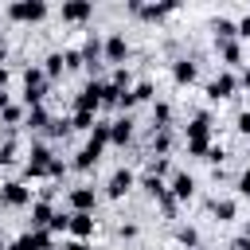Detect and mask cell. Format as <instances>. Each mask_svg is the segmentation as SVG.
Wrapping results in <instances>:
<instances>
[{"mask_svg": "<svg viewBox=\"0 0 250 250\" xmlns=\"http://www.w3.org/2000/svg\"><path fill=\"white\" fill-rule=\"evenodd\" d=\"M207 148H211V113L199 109L188 121V152L191 156H207Z\"/></svg>", "mask_w": 250, "mask_h": 250, "instance_id": "6da1fadb", "label": "cell"}, {"mask_svg": "<svg viewBox=\"0 0 250 250\" xmlns=\"http://www.w3.org/2000/svg\"><path fill=\"white\" fill-rule=\"evenodd\" d=\"M47 86H51V78L43 74V66H27L23 70V105L27 109H35V105H43V98H47Z\"/></svg>", "mask_w": 250, "mask_h": 250, "instance_id": "7a4b0ae2", "label": "cell"}, {"mask_svg": "<svg viewBox=\"0 0 250 250\" xmlns=\"http://www.w3.org/2000/svg\"><path fill=\"white\" fill-rule=\"evenodd\" d=\"M51 160H55L51 145H43V141H31V152H27V164H23V180H39V176H47Z\"/></svg>", "mask_w": 250, "mask_h": 250, "instance_id": "3957f363", "label": "cell"}, {"mask_svg": "<svg viewBox=\"0 0 250 250\" xmlns=\"http://www.w3.org/2000/svg\"><path fill=\"white\" fill-rule=\"evenodd\" d=\"M47 16V4L43 0H12L8 4V20H20V23H35Z\"/></svg>", "mask_w": 250, "mask_h": 250, "instance_id": "277c9868", "label": "cell"}, {"mask_svg": "<svg viewBox=\"0 0 250 250\" xmlns=\"http://www.w3.org/2000/svg\"><path fill=\"white\" fill-rule=\"evenodd\" d=\"M102 94H105V82H86L82 94L74 98V113H98L102 109Z\"/></svg>", "mask_w": 250, "mask_h": 250, "instance_id": "5b68a950", "label": "cell"}, {"mask_svg": "<svg viewBox=\"0 0 250 250\" xmlns=\"http://www.w3.org/2000/svg\"><path fill=\"white\" fill-rule=\"evenodd\" d=\"M0 203H4V207H31L35 199H31V188H27L23 180H8V184L0 188Z\"/></svg>", "mask_w": 250, "mask_h": 250, "instance_id": "8992f818", "label": "cell"}, {"mask_svg": "<svg viewBox=\"0 0 250 250\" xmlns=\"http://www.w3.org/2000/svg\"><path fill=\"white\" fill-rule=\"evenodd\" d=\"M234 90H238V78L230 74V70H219L211 82H207V98L211 102H223V98H234Z\"/></svg>", "mask_w": 250, "mask_h": 250, "instance_id": "52a82bcc", "label": "cell"}, {"mask_svg": "<svg viewBox=\"0 0 250 250\" xmlns=\"http://www.w3.org/2000/svg\"><path fill=\"white\" fill-rule=\"evenodd\" d=\"M8 250H51V230H23L16 242H8Z\"/></svg>", "mask_w": 250, "mask_h": 250, "instance_id": "ba28073f", "label": "cell"}, {"mask_svg": "<svg viewBox=\"0 0 250 250\" xmlns=\"http://www.w3.org/2000/svg\"><path fill=\"white\" fill-rule=\"evenodd\" d=\"M129 59V39H125V31H109L105 35V62H125Z\"/></svg>", "mask_w": 250, "mask_h": 250, "instance_id": "9c48e42d", "label": "cell"}, {"mask_svg": "<svg viewBox=\"0 0 250 250\" xmlns=\"http://www.w3.org/2000/svg\"><path fill=\"white\" fill-rule=\"evenodd\" d=\"M133 184H137V176H133L129 168H117V172L109 176V184H105V195H109V199H121V195L133 191Z\"/></svg>", "mask_w": 250, "mask_h": 250, "instance_id": "30bf717a", "label": "cell"}, {"mask_svg": "<svg viewBox=\"0 0 250 250\" xmlns=\"http://www.w3.org/2000/svg\"><path fill=\"white\" fill-rule=\"evenodd\" d=\"M94 230H98V219H94V215H86V211H70V227H66L70 238H82V242H86Z\"/></svg>", "mask_w": 250, "mask_h": 250, "instance_id": "8fae6325", "label": "cell"}, {"mask_svg": "<svg viewBox=\"0 0 250 250\" xmlns=\"http://www.w3.org/2000/svg\"><path fill=\"white\" fill-rule=\"evenodd\" d=\"M125 8H129L133 16H141V20H164V16L176 12V4H141V0H129Z\"/></svg>", "mask_w": 250, "mask_h": 250, "instance_id": "7c38bea8", "label": "cell"}, {"mask_svg": "<svg viewBox=\"0 0 250 250\" xmlns=\"http://www.w3.org/2000/svg\"><path fill=\"white\" fill-rule=\"evenodd\" d=\"M168 191L176 195V203H188V199L195 195V180H191V172H172V184H168Z\"/></svg>", "mask_w": 250, "mask_h": 250, "instance_id": "4fadbf2b", "label": "cell"}, {"mask_svg": "<svg viewBox=\"0 0 250 250\" xmlns=\"http://www.w3.org/2000/svg\"><path fill=\"white\" fill-rule=\"evenodd\" d=\"M94 207H98V191L94 188H70V211H86V215H94Z\"/></svg>", "mask_w": 250, "mask_h": 250, "instance_id": "5bb4252c", "label": "cell"}, {"mask_svg": "<svg viewBox=\"0 0 250 250\" xmlns=\"http://www.w3.org/2000/svg\"><path fill=\"white\" fill-rule=\"evenodd\" d=\"M51 219H55L51 199H35V203H31V227H27V230H51Z\"/></svg>", "mask_w": 250, "mask_h": 250, "instance_id": "9a60e30c", "label": "cell"}, {"mask_svg": "<svg viewBox=\"0 0 250 250\" xmlns=\"http://www.w3.org/2000/svg\"><path fill=\"white\" fill-rule=\"evenodd\" d=\"M90 16H94V4L90 0H66L62 4V20L66 23H86Z\"/></svg>", "mask_w": 250, "mask_h": 250, "instance_id": "2e32d148", "label": "cell"}, {"mask_svg": "<svg viewBox=\"0 0 250 250\" xmlns=\"http://www.w3.org/2000/svg\"><path fill=\"white\" fill-rule=\"evenodd\" d=\"M98 156H102V145H94V141H86L78 152H74V160H70V168H78V172H86V168H94L98 164Z\"/></svg>", "mask_w": 250, "mask_h": 250, "instance_id": "e0dca14e", "label": "cell"}, {"mask_svg": "<svg viewBox=\"0 0 250 250\" xmlns=\"http://www.w3.org/2000/svg\"><path fill=\"white\" fill-rule=\"evenodd\" d=\"M172 78H176V86H191V82L199 78V66H195L191 59H176V62H172Z\"/></svg>", "mask_w": 250, "mask_h": 250, "instance_id": "ac0fdd59", "label": "cell"}, {"mask_svg": "<svg viewBox=\"0 0 250 250\" xmlns=\"http://www.w3.org/2000/svg\"><path fill=\"white\" fill-rule=\"evenodd\" d=\"M129 137H133V117H129V113L113 117V121H109V141H113V145H129Z\"/></svg>", "mask_w": 250, "mask_h": 250, "instance_id": "d6986e66", "label": "cell"}, {"mask_svg": "<svg viewBox=\"0 0 250 250\" xmlns=\"http://www.w3.org/2000/svg\"><path fill=\"white\" fill-rule=\"evenodd\" d=\"M211 31H215V43H230V39H238V23L227 20V16H215V20H211Z\"/></svg>", "mask_w": 250, "mask_h": 250, "instance_id": "ffe728a7", "label": "cell"}, {"mask_svg": "<svg viewBox=\"0 0 250 250\" xmlns=\"http://www.w3.org/2000/svg\"><path fill=\"white\" fill-rule=\"evenodd\" d=\"M234 211H238V203H234V199H219V195L211 199V215H215L219 223H230V219H234Z\"/></svg>", "mask_w": 250, "mask_h": 250, "instance_id": "44dd1931", "label": "cell"}, {"mask_svg": "<svg viewBox=\"0 0 250 250\" xmlns=\"http://www.w3.org/2000/svg\"><path fill=\"white\" fill-rule=\"evenodd\" d=\"M219 59H223L227 66H238V62H242V43H238V39H230V43H219Z\"/></svg>", "mask_w": 250, "mask_h": 250, "instance_id": "7402d4cb", "label": "cell"}, {"mask_svg": "<svg viewBox=\"0 0 250 250\" xmlns=\"http://www.w3.org/2000/svg\"><path fill=\"white\" fill-rule=\"evenodd\" d=\"M152 129H172V105L168 102H156L152 105Z\"/></svg>", "mask_w": 250, "mask_h": 250, "instance_id": "603a6c76", "label": "cell"}, {"mask_svg": "<svg viewBox=\"0 0 250 250\" xmlns=\"http://www.w3.org/2000/svg\"><path fill=\"white\" fill-rule=\"evenodd\" d=\"M51 121H55V117H51L43 105H35V109H27V121H23V125H27V129H51Z\"/></svg>", "mask_w": 250, "mask_h": 250, "instance_id": "cb8c5ba5", "label": "cell"}, {"mask_svg": "<svg viewBox=\"0 0 250 250\" xmlns=\"http://www.w3.org/2000/svg\"><path fill=\"white\" fill-rule=\"evenodd\" d=\"M168 148H172V129H152V152L168 156Z\"/></svg>", "mask_w": 250, "mask_h": 250, "instance_id": "d4e9b609", "label": "cell"}, {"mask_svg": "<svg viewBox=\"0 0 250 250\" xmlns=\"http://www.w3.org/2000/svg\"><path fill=\"white\" fill-rule=\"evenodd\" d=\"M141 188H145V191H148L152 199H160V195L168 191V184H164L160 176H152V172H145V176H141Z\"/></svg>", "mask_w": 250, "mask_h": 250, "instance_id": "484cf974", "label": "cell"}, {"mask_svg": "<svg viewBox=\"0 0 250 250\" xmlns=\"http://www.w3.org/2000/svg\"><path fill=\"white\" fill-rule=\"evenodd\" d=\"M62 70H66V62H62V51H51V55H47V62H43V74H47V78H59Z\"/></svg>", "mask_w": 250, "mask_h": 250, "instance_id": "4316f807", "label": "cell"}, {"mask_svg": "<svg viewBox=\"0 0 250 250\" xmlns=\"http://www.w3.org/2000/svg\"><path fill=\"white\" fill-rule=\"evenodd\" d=\"M176 242L188 250H199V230L195 227H176Z\"/></svg>", "mask_w": 250, "mask_h": 250, "instance_id": "83f0119b", "label": "cell"}, {"mask_svg": "<svg viewBox=\"0 0 250 250\" xmlns=\"http://www.w3.org/2000/svg\"><path fill=\"white\" fill-rule=\"evenodd\" d=\"M0 121H4V125H23V121H27V105H8V109L0 113Z\"/></svg>", "mask_w": 250, "mask_h": 250, "instance_id": "f1b7e54d", "label": "cell"}, {"mask_svg": "<svg viewBox=\"0 0 250 250\" xmlns=\"http://www.w3.org/2000/svg\"><path fill=\"white\" fill-rule=\"evenodd\" d=\"M129 82H133V74H129V66H117V70H113V78H109V86H117V90H133Z\"/></svg>", "mask_w": 250, "mask_h": 250, "instance_id": "f546056e", "label": "cell"}, {"mask_svg": "<svg viewBox=\"0 0 250 250\" xmlns=\"http://www.w3.org/2000/svg\"><path fill=\"white\" fill-rule=\"evenodd\" d=\"M148 172H152V176H160V180H164V176H168V172H172V160H168V156H152V160H148Z\"/></svg>", "mask_w": 250, "mask_h": 250, "instance_id": "4dcf8cb0", "label": "cell"}, {"mask_svg": "<svg viewBox=\"0 0 250 250\" xmlns=\"http://www.w3.org/2000/svg\"><path fill=\"white\" fill-rule=\"evenodd\" d=\"M62 62H66V70L86 66V62H82V47H66V51H62Z\"/></svg>", "mask_w": 250, "mask_h": 250, "instance_id": "1f68e13d", "label": "cell"}, {"mask_svg": "<svg viewBox=\"0 0 250 250\" xmlns=\"http://www.w3.org/2000/svg\"><path fill=\"white\" fill-rule=\"evenodd\" d=\"M66 227H70V211H55V219H51V234H66Z\"/></svg>", "mask_w": 250, "mask_h": 250, "instance_id": "d6a6232c", "label": "cell"}, {"mask_svg": "<svg viewBox=\"0 0 250 250\" xmlns=\"http://www.w3.org/2000/svg\"><path fill=\"white\" fill-rule=\"evenodd\" d=\"M156 203H160V211H164L168 219H176V207H180V203H176V195H172V191H164V195H160Z\"/></svg>", "mask_w": 250, "mask_h": 250, "instance_id": "836d02e7", "label": "cell"}, {"mask_svg": "<svg viewBox=\"0 0 250 250\" xmlns=\"http://www.w3.org/2000/svg\"><path fill=\"white\" fill-rule=\"evenodd\" d=\"M12 160H16V137L8 133V141L0 145V164H12Z\"/></svg>", "mask_w": 250, "mask_h": 250, "instance_id": "e575fe53", "label": "cell"}, {"mask_svg": "<svg viewBox=\"0 0 250 250\" xmlns=\"http://www.w3.org/2000/svg\"><path fill=\"white\" fill-rule=\"evenodd\" d=\"M129 94H133V102H148V98H152V82H137Z\"/></svg>", "mask_w": 250, "mask_h": 250, "instance_id": "d590c367", "label": "cell"}, {"mask_svg": "<svg viewBox=\"0 0 250 250\" xmlns=\"http://www.w3.org/2000/svg\"><path fill=\"white\" fill-rule=\"evenodd\" d=\"M70 125H74V129H86V133H90V129H94L98 121H94V113H74V117H70Z\"/></svg>", "mask_w": 250, "mask_h": 250, "instance_id": "8d00e7d4", "label": "cell"}, {"mask_svg": "<svg viewBox=\"0 0 250 250\" xmlns=\"http://www.w3.org/2000/svg\"><path fill=\"white\" fill-rule=\"evenodd\" d=\"M70 129H74V125H70V121H66V117H55V121H51V129H47V133H51V137H66V133H70Z\"/></svg>", "mask_w": 250, "mask_h": 250, "instance_id": "74e56055", "label": "cell"}, {"mask_svg": "<svg viewBox=\"0 0 250 250\" xmlns=\"http://www.w3.org/2000/svg\"><path fill=\"white\" fill-rule=\"evenodd\" d=\"M203 160H207V164H223V160H227V148H223V145H211Z\"/></svg>", "mask_w": 250, "mask_h": 250, "instance_id": "f35d334b", "label": "cell"}, {"mask_svg": "<svg viewBox=\"0 0 250 250\" xmlns=\"http://www.w3.org/2000/svg\"><path fill=\"white\" fill-rule=\"evenodd\" d=\"M62 172H66V164H62V160H59V156H55V160H51V168H47V176H51V180H59V176H62Z\"/></svg>", "mask_w": 250, "mask_h": 250, "instance_id": "ab89813d", "label": "cell"}, {"mask_svg": "<svg viewBox=\"0 0 250 250\" xmlns=\"http://www.w3.org/2000/svg\"><path fill=\"white\" fill-rule=\"evenodd\" d=\"M234 129H238V133H246V137H250V109H242V113H238V125H234Z\"/></svg>", "mask_w": 250, "mask_h": 250, "instance_id": "60d3db41", "label": "cell"}, {"mask_svg": "<svg viewBox=\"0 0 250 250\" xmlns=\"http://www.w3.org/2000/svg\"><path fill=\"white\" fill-rule=\"evenodd\" d=\"M238 195H246V199H250V168L238 176Z\"/></svg>", "mask_w": 250, "mask_h": 250, "instance_id": "b9f144b4", "label": "cell"}, {"mask_svg": "<svg viewBox=\"0 0 250 250\" xmlns=\"http://www.w3.org/2000/svg\"><path fill=\"white\" fill-rule=\"evenodd\" d=\"M238 39H250V16L238 20Z\"/></svg>", "mask_w": 250, "mask_h": 250, "instance_id": "7bdbcfd3", "label": "cell"}, {"mask_svg": "<svg viewBox=\"0 0 250 250\" xmlns=\"http://www.w3.org/2000/svg\"><path fill=\"white\" fill-rule=\"evenodd\" d=\"M62 250H90V246H86L82 238H66V242H62Z\"/></svg>", "mask_w": 250, "mask_h": 250, "instance_id": "ee69618b", "label": "cell"}, {"mask_svg": "<svg viewBox=\"0 0 250 250\" xmlns=\"http://www.w3.org/2000/svg\"><path fill=\"white\" fill-rule=\"evenodd\" d=\"M230 250H250V238H234V246Z\"/></svg>", "mask_w": 250, "mask_h": 250, "instance_id": "f6af8a7d", "label": "cell"}, {"mask_svg": "<svg viewBox=\"0 0 250 250\" xmlns=\"http://www.w3.org/2000/svg\"><path fill=\"white\" fill-rule=\"evenodd\" d=\"M8 78H12V74H8V66H0V90L8 86Z\"/></svg>", "mask_w": 250, "mask_h": 250, "instance_id": "bcb514c9", "label": "cell"}, {"mask_svg": "<svg viewBox=\"0 0 250 250\" xmlns=\"http://www.w3.org/2000/svg\"><path fill=\"white\" fill-rule=\"evenodd\" d=\"M238 82H242V86H246V90H250V66H246V70H242V78H238Z\"/></svg>", "mask_w": 250, "mask_h": 250, "instance_id": "7dc6e473", "label": "cell"}, {"mask_svg": "<svg viewBox=\"0 0 250 250\" xmlns=\"http://www.w3.org/2000/svg\"><path fill=\"white\" fill-rule=\"evenodd\" d=\"M4 59H8V47H4V39H0V66H4Z\"/></svg>", "mask_w": 250, "mask_h": 250, "instance_id": "c3c4849f", "label": "cell"}, {"mask_svg": "<svg viewBox=\"0 0 250 250\" xmlns=\"http://www.w3.org/2000/svg\"><path fill=\"white\" fill-rule=\"evenodd\" d=\"M0 250H8V242H4V227H0Z\"/></svg>", "mask_w": 250, "mask_h": 250, "instance_id": "681fc988", "label": "cell"}, {"mask_svg": "<svg viewBox=\"0 0 250 250\" xmlns=\"http://www.w3.org/2000/svg\"><path fill=\"white\" fill-rule=\"evenodd\" d=\"M242 238H250V223H246V230H242Z\"/></svg>", "mask_w": 250, "mask_h": 250, "instance_id": "f907efd6", "label": "cell"}, {"mask_svg": "<svg viewBox=\"0 0 250 250\" xmlns=\"http://www.w3.org/2000/svg\"><path fill=\"white\" fill-rule=\"evenodd\" d=\"M199 250H203V246H199Z\"/></svg>", "mask_w": 250, "mask_h": 250, "instance_id": "816d5d0a", "label": "cell"}]
</instances>
